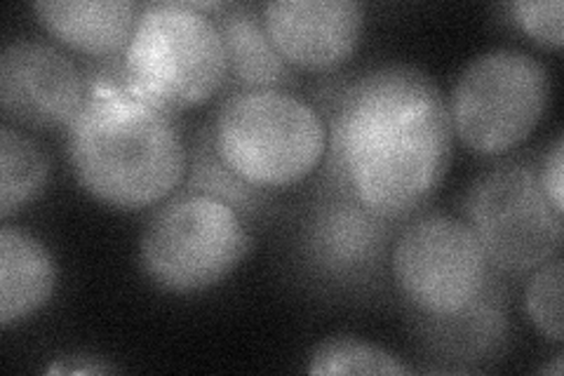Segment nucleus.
I'll return each mask as SVG.
<instances>
[{
  "label": "nucleus",
  "instance_id": "nucleus-11",
  "mask_svg": "<svg viewBox=\"0 0 564 376\" xmlns=\"http://www.w3.org/2000/svg\"><path fill=\"white\" fill-rule=\"evenodd\" d=\"M261 20L275 50L294 71H334L358 50L367 6L360 0H273Z\"/></svg>",
  "mask_w": 564,
  "mask_h": 376
},
{
  "label": "nucleus",
  "instance_id": "nucleus-5",
  "mask_svg": "<svg viewBox=\"0 0 564 376\" xmlns=\"http://www.w3.org/2000/svg\"><path fill=\"white\" fill-rule=\"evenodd\" d=\"M250 249V228L231 205L182 191L151 214L139 240V264L155 288L196 294L224 282Z\"/></svg>",
  "mask_w": 564,
  "mask_h": 376
},
{
  "label": "nucleus",
  "instance_id": "nucleus-14",
  "mask_svg": "<svg viewBox=\"0 0 564 376\" xmlns=\"http://www.w3.org/2000/svg\"><path fill=\"white\" fill-rule=\"evenodd\" d=\"M226 45L228 80L238 89H288L296 83L294 68L282 60L252 6H228L215 17Z\"/></svg>",
  "mask_w": 564,
  "mask_h": 376
},
{
  "label": "nucleus",
  "instance_id": "nucleus-18",
  "mask_svg": "<svg viewBox=\"0 0 564 376\" xmlns=\"http://www.w3.org/2000/svg\"><path fill=\"white\" fill-rule=\"evenodd\" d=\"M562 255L549 259L529 273L524 288V311L536 332L553 344H562Z\"/></svg>",
  "mask_w": 564,
  "mask_h": 376
},
{
  "label": "nucleus",
  "instance_id": "nucleus-9",
  "mask_svg": "<svg viewBox=\"0 0 564 376\" xmlns=\"http://www.w3.org/2000/svg\"><path fill=\"white\" fill-rule=\"evenodd\" d=\"M395 224L377 217L346 191L321 182L299 243L306 273L344 292L379 282Z\"/></svg>",
  "mask_w": 564,
  "mask_h": 376
},
{
  "label": "nucleus",
  "instance_id": "nucleus-4",
  "mask_svg": "<svg viewBox=\"0 0 564 376\" xmlns=\"http://www.w3.org/2000/svg\"><path fill=\"white\" fill-rule=\"evenodd\" d=\"M118 64L134 97L170 114L209 101L228 80L221 29L188 0L147 3Z\"/></svg>",
  "mask_w": 564,
  "mask_h": 376
},
{
  "label": "nucleus",
  "instance_id": "nucleus-2",
  "mask_svg": "<svg viewBox=\"0 0 564 376\" xmlns=\"http://www.w3.org/2000/svg\"><path fill=\"white\" fill-rule=\"evenodd\" d=\"M66 155L78 184L122 212L172 198L191 158L176 114L134 97L120 64L87 76L85 101L66 128Z\"/></svg>",
  "mask_w": 564,
  "mask_h": 376
},
{
  "label": "nucleus",
  "instance_id": "nucleus-19",
  "mask_svg": "<svg viewBox=\"0 0 564 376\" xmlns=\"http://www.w3.org/2000/svg\"><path fill=\"white\" fill-rule=\"evenodd\" d=\"M508 12L510 20L534 43L553 50L562 47V0H516V3L508 6Z\"/></svg>",
  "mask_w": 564,
  "mask_h": 376
},
{
  "label": "nucleus",
  "instance_id": "nucleus-15",
  "mask_svg": "<svg viewBox=\"0 0 564 376\" xmlns=\"http://www.w3.org/2000/svg\"><path fill=\"white\" fill-rule=\"evenodd\" d=\"M50 160L39 141L20 128L0 125V219H10L45 191Z\"/></svg>",
  "mask_w": 564,
  "mask_h": 376
},
{
  "label": "nucleus",
  "instance_id": "nucleus-21",
  "mask_svg": "<svg viewBox=\"0 0 564 376\" xmlns=\"http://www.w3.org/2000/svg\"><path fill=\"white\" fill-rule=\"evenodd\" d=\"M47 372H66V374H109L116 372L113 365H106V363H90V365H52Z\"/></svg>",
  "mask_w": 564,
  "mask_h": 376
},
{
  "label": "nucleus",
  "instance_id": "nucleus-1",
  "mask_svg": "<svg viewBox=\"0 0 564 376\" xmlns=\"http://www.w3.org/2000/svg\"><path fill=\"white\" fill-rule=\"evenodd\" d=\"M325 122L323 184L346 191L381 219L408 222L449 170V104L419 66L362 71L332 95Z\"/></svg>",
  "mask_w": 564,
  "mask_h": 376
},
{
  "label": "nucleus",
  "instance_id": "nucleus-7",
  "mask_svg": "<svg viewBox=\"0 0 564 376\" xmlns=\"http://www.w3.org/2000/svg\"><path fill=\"white\" fill-rule=\"evenodd\" d=\"M391 273L404 301L429 320L470 313L491 297V266L464 217L416 212L391 249Z\"/></svg>",
  "mask_w": 564,
  "mask_h": 376
},
{
  "label": "nucleus",
  "instance_id": "nucleus-20",
  "mask_svg": "<svg viewBox=\"0 0 564 376\" xmlns=\"http://www.w3.org/2000/svg\"><path fill=\"white\" fill-rule=\"evenodd\" d=\"M536 174H539V184L543 193L549 195L555 212L564 214V141L562 137H557L551 151L543 155V163L541 168H536Z\"/></svg>",
  "mask_w": 564,
  "mask_h": 376
},
{
  "label": "nucleus",
  "instance_id": "nucleus-13",
  "mask_svg": "<svg viewBox=\"0 0 564 376\" xmlns=\"http://www.w3.org/2000/svg\"><path fill=\"white\" fill-rule=\"evenodd\" d=\"M57 288V264L31 233L0 228V327L10 330L45 309Z\"/></svg>",
  "mask_w": 564,
  "mask_h": 376
},
{
  "label": "nucleus",
  "instance_id": "nucleus-3",
  "mask_svg": "<svg viewBox=\"0 0 564 376\" xmlns=\"http://www.w3.org/2000/svg\"><path fill=\"white\" fill-rule=\"evenodd\" d=\"M221 163L245 184L280 191L302 184L327 155L325 116L288 89H238L209 122Z\"/></svg>",
  "mask_w": 564,
  "mask_h": 376
},
{
  "label": "nucleus",
  "instance_id": "nucleus-6",
  "mask_svg": "<svg viewBox=\"0 0 564 376\" xmlns=\"http://www.w3.org/2000/svg\"><path fill=\"white\" fill-rule=\"evenodd\" d=\"M551 101V74L518 47L473 57L449 95L452 130L478 155H503L532 137Z\"/></svg>",
  "mask_w": 564,
  "mask_h": 376
},
{
  "label": "nucleus",
  "instance_id": "nucleus-8",
  "mask_svg": "<svg viewBox=\"0 0 564 376\" xmlns=\"http://www.w3.org/2000/svg\"><path fill=\"white\" fill-rule=\"evenodd\" d=\"M464 219L494 273L527 276L562 249V214L527 160H508L475 179L464 198Z\"/></svg>",
  "mask_w": 564,
  "mask_h": 376
},
{
  "label": "nucleus",
  "instance_id": "nucleus-10",
  "mask_svg": "<svg viewBox=\"0 0 564 376\" xmlns=\"http://www.w3.org/2000/svg\"><path fill=\"white\" fill-rule=\"evenodd\" d=\"M87 95V76L64 50L20 39L0 52V109L24 128H68Z\"/></svg>",
  "mask_w": 564,
  "mask_h": 376
},
{
  "label": "nucleus",
  "instance_id": "nucleus-16",
  "mask_svg": "<svg viewBox=\"0 0 564 376\" xmlns=\"http://www.w3.org/2000/svg\"><path fill=\"white\" fill-rule=\"evenodd\" d=\"M184 191L205 193V195H212V198H219L231 205L240 217H245V214L250 217V214H257L269 203V191H259V189H252L250 184H245L238 174H234L221 163L215 151V144H212L209 125L203 128L198 139L193 141V153L188 158Z\"/></svg>",
  "mask_w": 564,
  "mask_h": 376
},
{
  "label": "nucleus",
  "instance_id": "nucleus-17",
  "mask_svg": "<svg viewBox=\"0 0 564 376\" xmlns=\"http://www.w3.org/2000/svg\"><path fill=\"white\" fill-rule=\"evenodd\" d=\"M311 374H388L408 376L412 367L404 365L400 357L377 344L362 342L358 336H332L317 344L308 355Z\"/></svg>",
  "mask_w": 564,
  "mask_h": 376
},
{
  "label": "nucleus",
  "instance_id": "nucleus-12",
  "mask_svg": "<svg viewBox=\"0 0 564 376\" xmlns=\"http://www.w3.org/2000/svg\"><path fill=\"white\" fill-rule=\"evenodd\" d=\"M31 10L57 43L87 57H122L144 6L134 0H35Z\"/></svg>",
  "mask_w": 564,
  "mask_h": 376
}]
</instances>
